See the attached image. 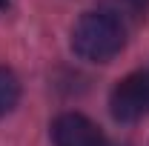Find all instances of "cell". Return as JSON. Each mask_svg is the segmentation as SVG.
Instances as JSON below:
<instances>
[{
  "mask_svg": "<svg viewBox=\"0 0 149 146\" xmlns=\"http://www.w3.org/2000/svg\"><path fill=\"white\" fill-rule=\"evenodd\" d=\"M123 43H126V29L109 15H103L100 9L80 15V20L72 29L74 55L92 63H109L115 55H120Z\"/></svg>",
  "mask_w": 149,
  "mask_h": 146,
  "instance_id": "obj_1",
  "label": "cell"
},
{
  "mask_svg": "<svg viewBox=\"0 0 149 146\" xmlns=\"http://www.w3.org/2000/svg\"><path fill=\"white\" fill-rule=\"evenodd\" d=\"M55 146H103V132L80 112H63L52 123Z\"/></svg>",
  "mask_w": 149,
  "mask_h": 146,
  "instance_id": "obj_3",
  "label": "cell"
},
{
  "mask_svg": "<svg viewBox=\"0 0 149 146\" xmlns=\"http://www.w3.org/2000/svg\"><path fill=\"white\" fill-rule=\"evenodd\" d=\"M109 106L115 120L138 123L149 115V72H132L115 83L109 95Z\"/></svg>",
  "mask_w": 149,
  "mask_h": 146,
  "instance_id": "obj_2",
  "label": "cell"
},
{
  "mask_svg": "<svg viewBox=\"0 0 149 146\" xmlns=\"http://www.w3.org/2000/svg\"><path fill=\"white\" fill-rule=\"evenodd\" d=\"M20 100V80L17 74L6 66H0V117L9 115V112L17 106Z\"/></svg>",
  "mask_w": 149,
  "mask_h": 146,
  "instance_id": "obj_5",
  "label": "cell"
},
{
  "mask_svg": "<svg viewBox=\"0 0 149 146\" xmlns=\"http://www.w3.org/2000/svg\"><path fill=\"white\" fill-rule=\"evenodd\" d=\"M100 12L118 20L123 29L132 23H141L149 12V0H100Z\"/></svg>",
  "mask_w": 149,
  "mask_h": 146,
  "instance_id": "obj_4",
  "label": "cell"
},
{
  "mask_svg": "<svg viewBox=\"0 0 149 146\" xmlns=\"http://www.w3.org/2000/svg\"><path fill=\"white\" fill-rule=\"evenodd\" d=\"M6 6H9V0H0V9H6Z\"/></svg>",
  "mask_w": 149,
  "mask_h": 146,
  "instance_id": "obj_6",
  "label": "cell"
}]
</instances>
